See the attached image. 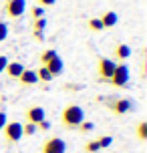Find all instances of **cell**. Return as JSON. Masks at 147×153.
<instances>
[{
	"mask_svg": "<svg viewBox=\"0 0 147 153\" xmlns=\"http://www.w3.org/2000/svg\"><path fill=\"white\" fill-rule=\"evenodd\" d=\"M61 121L69 129L71 127H79L81 123L85 121V111H83V107H79V105H67L61 113Z\"/></svg>",
	"mask_w": 147,
	"mask_h": 153,
	"instance_id": "obj_1",
	"label": "cell"
},
{
	"mask_svg": "<svg viewBox=\"0 0 147 153\" xmlns=\"http://www.w3.org/2000/svg\"><path fill=\"white\" fill-rule=\"evenodd\" d=\"M40 62H42V67H45V69H47L53 76L61 75L62 69H65L62 59L56 54V51H53V48H48V51H45V53L40 54Z\"/></svg>",
	"mask_w": 147,
	"mask_h": 153,
	"instance_id": "obj_2",
	"label": "cell"
},
{
	"mask_svg": "<svg viewBox=\"0 0 147 153\" xmlns=\"http://www.w3.org/2000/svg\"><path fill=\"white\" fill-rule=\"evenodd\" d=\"M4 139H6L8 143H18L20 139H22V123H18V121H10L4 125Z\"/></svg>",
	"mask_w": 147,
	"mask_h": 153,
	"instance_id": "obj_3",
	"label": "cell"
},
{
	"mask_svg": "<svg viewBox=\"0 0 147 153\" xmlns=\"http://www.w3.org/2000/svg\"><path fill=\"white\" fill-rule=\"evenodd\" d=\"M109 81H111L113 87H125L129 83V69H127V65H117Z\"/></svg>",
	"mask_w": 147,
	"mask_h": 153,
	"instance_id": "obj_4",
	"label": "cell"
},
{
	"mask_svg": "<svg viewBox=\"0 0 147 153\" xmlns=\"http://www.w3.org/2000/svg\"><path fill=\"white\" fill-rule=\"evenodd\" d=\"M42 153H67V143L61 137H50L42 143Z\"/></svg>",
	"mask_w": 147,
	"mask_h": 153,
	"instance_id": "obj_5",
	"label": "cell"
},
{
	"mask_svg": "<svg viewBox=\"0 0 147 153\" xmlns=\"http://www.w3.org/2000/svg\"><path fill=\"white\" fill-rule=\"evenodd\" d=\"M26 10V2L24 0H6V14L10 18H20Z\"/></svg>",
	"mask_w": 147,
	"mask_h": 153,
	"instance_id": "obj_6",
	"label": "cell"
},
{
	"mask_svg": "<svg viewBox=\"0 0 147 153\" xmlns=\"http://www.w3.org/2000/svg\"><path fill=\"white\" fill-rule=\"evenodd\" d=\"M115 67H117V62L113 59H99V62H97V73H99L101 79H111Z\"/></svg>",
	"mask_w": 147,
	"mask_h": 153,
	"instance_id": "obj_7",
	"label": "cell"
},
{
	"mask_svg": "<svg viewBox=\"0 0 147 153\" xmlns=\"http://www.w3.org/2000/svg\"><path fill=\"white\" fill-rule=\"evenodd\" d=\"M26 119H28V123L39 125L40 121L47 119V113H45V109H42V107H28V109H26Z\"/></svg>",
	"mask_w": 147,
	"mask_h": 153,
	"instance_id": "obj_8",
	"label": "cell"
},
{
	"mask_svg": "<svg viewBox=\"0 0 147 153\" xmlns=\"http://www.w3.org/2000/svg\"><path fill=\"white\" fill-rule=\"evenodd\" d=\"M133 109V103L129 99H117L111 103V111L115 115H125V113H129Z\"/></svg>",
	"mask_w": 147,
	"mask_h": 153,
	"instance_id": "obj_9",
	"label": "cell"
},
{
	"mask_svg": "<svg viewBox=\"0 0 147 153\" xmlns=\"http://www.w3.org/2000/svg\"><path fill=\"white\" fill-rule=\"evenodd\" d=\"M18 81H20V85H24V87H28V85H36V83H39L36 71H32V69H24V71H22V75L18 76Z\"/></svg>",
	"mask_w": 147,
	"mask_h": 153,
	"instance_id": "obj_10",
	"label": "cell"
},
{
	"mask_svg": "<svg viewBox=\"0 0 147 153\" xmlns=\"http://www.w3.org/2000/svg\"><path fill=\"white\" fill-rule=\"evenodd\" d=\"M4 71H6V75L10 76V79H18V76L22 75V71H24V65H22V62H18V61L8 62Z\"/></svg>",
	"mask_w": 147,
	"mask_h": 153,
	"instance_id": "obj_11",
	"label": "cell"
},
{
	"mask_svg": "<svg viewBox=\"0 0 147 153\" xmlns=\"http://www.w3.org/2000/svg\"><path fill=\"white\" fill-rule=\"evenodd\" d=\"M101 22H103L105 28H111V26H115V24L119 22V16H117L113 10H109V12H105V14L101 16Z\"/></svg>",
	"mask_w": 147,
	"mask_h": 153,
	"instance_id": "obj_12",
	"label": "cell"
},
{
	"mask_svg": "<svg viewBox=\"0 0 147 153\" xmlns=\"http://www.w3.org/2000/svg\"><path fill=\"white\" fill-rule=\"evenodd\" d=\"M129 56H131V48H129L127 45L121 42V45L115 46V59H117V61H127Z\"/></svg>",
	"mask_w": 147,
	"mask_h": 153,
	"instance_id": "obj_13",
	"label": "cell"
},
{
	"mask_svg": "<svg viewBox=\"0 0 147 153\" xmlns=\"http://www.w3.org/2000/svg\"><path fill=\"white\" fill-rule=\"evenodd\" d=\"M45 26H47V18L42 16V18H34V24H32V32H34V36L42 40V30H45Z\"/></svg>",
	"mask_w": 147,
	"mask_h": 153,
	"instance_id": "obj_14",
	"label": "cell"
},
{
	"mask_svg": "<svg viewBox=\"0 0 147 153\" xmlns=\"http://www.w3.org/2000/svg\"><path fill=\"white\" fill-rule=\"evenodd\" d=\"M36 76H39V81H42V83H50V81H53V75H50L45 67H40V69L36 71Z\"/></svg>",
	"mask_w": 147,
	"mask_h": 153,
	"instance_id": "obj_15",
	"label": "cell"
},
{
	"mask_svg": "<svg viewBox=\"0 0 147 153\" xmlns=\"http://www.w3.org/2000/svg\"><path fill=\"white\" fill-rule=\"evenodd\" d=\"M89 28H91L93 32H101L105 26H103V22H101V18H91V20H89Z\"/></svg>",
	"mask_w": 147,
	"mask_h": 153,
	"instance_id": "obj_16",
	"label": "cell"
},
{
	"mask_svg": "<svg viewBox=\"0 0 147 153\" xmlns=\"http://www.w3.org/2000/svg\"><path fill=\"white\" fill-rule=\"evenodd\" d=\"M85 151H87V153H97V151H101L99 141H97V139H93V141H89V143L85 145Z\"/></svg>",
	"mask_w": 147,
	"mask_h": 153,
	"instance_id": "obj_17",
	"label": "cell"
},
{
	"mask_svg": "<svg viewBox=\"0 0 147 153\" xmlns=\"http://www.w3.org/2000/svg\"><path fill=\"white\" fill-rule=\"evenodd\" d=\"M137 135H139V139H143V141L147 139V121H141L139 125H137Z\"/></svg>",
	"mask_w": 147,
	"mask_h": 153,
	"instance_id": "obj_18",
	"label": "cell"
},
{
	"mask_svg": "<svg viewBox=\"0 0 147 153\" xmlns=\"http://www.w3.org/2000/svg\"><path fill=\"white\" fill-rule=\"evenodd\" d=\"M97 141H99V147H101V149H107V147L113 143V137H111V135H103V137H99Z\"/></svg>",
	"mask_w": 147,
	"mask_h": 153,
	"instance_id": "obj_19",
	"label": "cell"
},
{
	"mask_svg": "<svg viewBox=\"0 0 147 153\" xmlns=\"http://www.w3.org/2000/svg\"><path fill=\"white\" fill-rule=\"evenodd\" d=\"M79 129H81V133H91V131L95 129V123H91V121H83L81 125H79Z\"/></svg>",
	"mask_w": 147,
	"mask_h": 153,
	"instance_id": "obj_20",
	"label": "cell"
},
{
	"mask_svg": "<svg viewBox=\"0 0 147 153\" xmlns=\"http://www.w3.org/2000/svg\"><path fill=\"white\" fill-rule=\"evenodd\" d=\"M22 133L24 135H34V133H36V125H34V123H26V125H22Z\"/></svg>",
	"mask_w": 147,
	"mask_h": 153,
	"instance_id": "obj_21",
	"label": "cell"
},
{
	"mask_svg": "<svg viewBox=\"0 0 147 153\" xmlns=\"http://www.w3.org/2000/svg\"><path fill=\"white\" fill-rule=\"evenodd\" d=\"M6 36H8V24L0 20V42H4Z\"/></svg>",
	"mask_w": 147,
	"mask_h": 153,
	"instance_id": "obj_22",
	"label": "cell"
},
{
	"mask_svg": "<svg viewBox=\"0 0 147 153\" xmlns=\"http://www.w3.org/2000/svg\"><path fill=\"white\" fill-rule=\"evenodd\" d=\"M45 16V8L42 6H34L32 8V18H42Z\"/></svg>",
	"mask_w": 147,
	"mask_h": 153,
	"instance_id": "obj_23",
	"label": "cell"
},
{
	"mask_svg": "<svg viewBox=\"0 0 147 153\" xmlns=\"http://www.w3.org/2000/svg\"><path fill=\"white\" fill-rule=\"evenodd\" d=\"M36 129H40V131H48V129H50V123L45 119V121H40L39 125H36Z\"/></svg>",
	"mask_w": 147,
	"mask_h": 153,
	"instance_id": "obj_24",
	"label": "cell"
},
{
	"mask_svg": "<svg viewBox=\"0 0 147 153\" xmlns=\"http://www.w3.org/2000/svg\"><path fill=\"white\" fill-rule=\"evenodd\" d=\"M6 113H4V111H0V131L4 129V125H6Z\"/></svg>",
	"mask_w": 147,
	"mask_h": 153,
	"instance_id": "obj_25",
	"label": "cell"
},
{
	"mask_svg": "<svg viewBox=\"0 0 147 153\" xmlns=\"http://www.w3.org/2000/svg\"><path fill=\"white\" fill-rule=\"evenodd\" d=\"M6 65H8V59L4 56V54H0V73L6 69Z\"/></svg>",
	"mask_w": 147,
	"mask_h": 153,
	"instance_id": "obj_26",
	"label": "cell"
},
{
	"mask_svg": "<svg viewBox=\"0 0 147 153\" xmlns=\"http://www.w3.org/2000/svg\"><path fill=\"white\" fill-rule=\"evenodd\" d=\"M36 2H39L40 6H53V4L56 2V0H36Z\"/></svg>",
	"mask_w": 147,
	"mask_h": 153,
	"instance_id": "obj_27",
	"label": "cell"
}]
</instances>
